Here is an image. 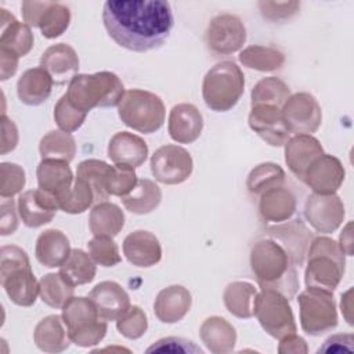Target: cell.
Listing matches in <instances>:
<instances>
[{
  "instance_id": "obj_1",
  "label": "cell",
  "mask_w": 354,
  "mask_h": 354,
  "mask_svg": "<svg viewBox=\"0 0 354 354\" xmlns=\"http://www.w3.org/2000/svg\"><path fill=\"white\" fill-rule=\"evenodd\" d=\"M102 22L116 44L147 53L163 46L174 26V17L170 3L165 0H109L102 8Z\"/></svg>"
},
{
  "instance_id": "obj_2",
  "label": "cell",
  "mask_w": 354,
  "mask_h": 354,
  "mask_svg": "<svg viewBox=\"0 0 354 354\" xmlns=\"http://www.w3.org/2000/svg\"><path fill=\"white\" fill-rule=\"evenodd\" d=\"M297 267L289 249L266 234L250 249V268L260 288L275 289L289 300L299 290Z\"/></svg>"
},
{
  "instance_id": "obj_3",
  "label": "cell",
  "mask_w": 354,
  "mask_h": 354,
  "mask_svg": "<svg viewBox=\"0 0 354 354\" xmlns=\"http://www.w3.org/2000/svg\"><path fill=\"white\" fill-rule=\"evenodd\" d=\"M124 94V86L113 72L77 73L68 86L65 95L73 106L83 112L93 108L118 106Z\"/></svg>"
},
{
  "instance_id": "obj_4",
  "label": "cell",
  "mask_w": 354,
  "mask_h": 354,
  "mask_svg": "<svg viewBox=\"0 0 354 354\" xmlns=\"http://www.w3.org/2000/svg\"><path fill=\"white\" fill-rule=\"evenodd\" d=\"M344 256L346 254L339 248V243L332 238L317 236L311 239L304 271L307 289L333 293L344 274Z\"/></svg>"
},
{
  "instance_id": "obj_5",
  "label": "cell",
  "mask_w": 354,
  "mask_h": 354,
  "mask_svg": "<svg viewBox=\"0 0 354 354\" xmlns=\"http://www.w3.org/2000/svg\"><path fill=\"white\" fill-rule=\"evenodd\" d=\"M0 283L14 304L21 307H30L35 304L40 286L32 271L26 252L19 246H1Z\"/></svg>"
},
{
  "instance_id": "obj_6",
  "label": "cell",
  "mask_w": 354,
  "mask_h": 354,
  "mask_svg": "<svg viewBox=\"0 0 354 354\" xmlns=\"http://www.w3.org/2000/svg\"><path fill=\"white\" fill-rule=\"evenodd\" d=\"M245 91L242 69L232 61H221L213 65L205 75L202 97L207 108L214 112L232 109Z\"/></svg>"
},
{
  "instance_id": "obj_7",
  "label": "cell",
  "mask_w": 354,
  "mask_h": 354,
  "mask_svg": "<svg viewBox=\"0 0 354 354\" xmlns=\"http://www.w3.org/2000/svg\"><path fill=\"white\" fill-rule=\"evenodd\" d=\"M118 113L127 127L151 134L163 126L166 109L162 98L155 93L131 88L124 91L118 105Z\"/></svg>"
},
{
  "instance_id": "obj_8",
  "label": "cell",
  "mask_w": 354,
  "mask_h": 354,
  "mask_svg": "<svg viewBox=\"0 0 354 354\" xmlns=\"http://www.w3.org/2000/svg\"><path fill=\"white\" fill-rule=\"evenodd\" d=\"M62 321L72 343L79 347L98 344L106 335L108 325L88 297H72L62 307Z\"/></svg>"
},
{
  "instance_id": "obj_9",
  "label": "cell",
  "mask_w": 354,
  "mask_h": 354,
  "mask_svg": "<svg viewBox=\"0 0 354 354\" xmlns=\"http://www.w3.org/2000/svg\"><path fill=\"white\" fill-rule=\"evenodd\" d=\"M254 315L261 328L274 339L279 340L297 330L289 299L275 289H260L256 299Z\"/></svg>"
},
{
  "instance_id": "obj_10",
  "label": "cell",
  "mask_w": 354,
  "mask_h": 354,
  "mask_svg": "<svg viewBox=\"0 0 354 354\" xmlns=\"http://www.w3.org/2000/svg\"><path fill=\"white\" fill-rule=\"evenodd\" d=\"M301 329L310 336H321L337 326L333 293L306 289L297 297Z\"/></svg>"
},
{
  "instance_id": "obj_11",
  "label": "cell",
  "mask_w": 354,
  "mask_h": 354,
  "mask_svg": "<svg viewBox=\"0 0 354 354\" xmlns=\"http://www.w3.org/2000/svg\"><path fill=\"white\" fill-rule=\"evenodd\" d=\"M194 170L191 153L174 144L159 147L151 156V171L156 181L166 185H177L189 178Z\"/></svg>"
},
{
  "instance_id": "obj_12",
  "label": "cell",
  "mask_w": 354,
  "mask_h": 354,
  "mask_svg": "<svg viewBox=\"0 0 354 354\" xmlns=\"http://www.w3.org/2000/svg\"><path fill=\"white\" fill-rule=\"evenodd\" d=\"M283 123L289 133L313 134L322 123V109L310 93L292 94L282 106Z\"/></svg>"
},
{
  "instance_id": "obj_13",
  "label": "cell",
  "mask_w": 354,
  "mask_h": 354,
  "mask_svg": "<svg viewBox=\"0 0 354 354\" xmlns=\"http://www.w3.org/2000/svg\"><path fill=\"white\" fill-rule=\"evenodd\" d=\"M246 41V28L234 14H218L210 19L206 29V43L212 53L230 55L242 48Z\"/></svg>"
},
{
  "instance_id": "obj_14",
  "label": "cell",
  "mask_w": 354,
  "mask_h": 354,
  "mask_svg": "<svg viewBox=\"0 0 354 354\" xmlns=\"http://www.w3.org/2000/svg\"><path fill=\"white\" fill-rule=\"evenodd\" d=\"M304 216L308 224L321 234H330L336 231L346 216L344 205L336 195L311 194L304 203Z\"/></svg>"
},
{
  "instance_id": "obj_15",
  "label": "cell",
  "mask_w": 354,
  "mask_h": 354,
  "mask_svg": "<svg viewBox=\"0 0 354 354\" xmlns=\"http://www.w3.org/2000/svg\"><path fill=\"white\" fill-rule=\"evenodd\" d=\"M344 167L342 162L329 153L318 156L307 169L303 183L313 189L314 194L332 195L340 188L344 181Z\"/></svg>"
},
{
  "instance_id": "obj_16",
  "label": "cell",
  "mask_w": 354,
  "mask_h": 354,
  "mask_svg": "<svg viewBox=\"0 0 354 354\" xmlns=\"http://www.w3.org/2000/svg\"><path fill=\"white\" fill-rule=\"evenodd\" d=\"M17 207L22 223L29 228H39L48 224L59 209L57 198L41 189H29L18 196Z\"/></svg>"
},
{
  "instance_id": "obj_17",
  "label": "cell",
  "mask_w": 354,
  "mask_h": 354,
  "mask_svg": "<svg viewBox=\"0 0 354 354\" xmlns=\"http://www.w3.org/2000/svg\"><path fill=\"white\" fill-rule=\"evenodd\" d=\"M281 109L272 105H253L248 118L250 129L271 147H282L289 140L290 133L283 123Z\"/></svg>"
},
{
  "instance_id": "obj_18",
  "label": "cell",
  "mask_w": 354,
  "mask_h": 354,
  "mask_svg": "<svg viewBox=\"0 0 354 354\" xmlns=\"http://www.w3.org/2000/svg\"><path fill=\"white\" fill-rule=\"evenodd\" d=\"M40 66L48 72L55 84H65L77 75L79 57L72 46L57 43L44 50Z\"/></svg>"
},
{
  "instance_id": "obj_19",
  "label": "cell",
  "mask_w": 354,
  "mask_h": 354,
  "mask_svg": "<svg viewBox=\"0 0 354 354\" xmlns=\"http://www.w3.org/2000/svg\"><path fill=\"white\" fill-rule=\"evenodd\" d=\"M202 129L203 116L195 105L181 102L171 108L167 122V131L171 140L178 144H191L199 138Z\"/></svg>"
},
{
  "instance_id": "obj_20",
  "label": "cell",
  "mask_w": 354,
  "mask_h": 354,
  "mask_svg": "<svg viewBox=\"0 0 354 354\" xmlns=\"http://www.w3.org/2000/svg\"><path fill=\"white\" fill-rule=\"evenodd\" d=\"M123 254L133 266L148 268L160 261L162 246L155 234L145 230H137L124 238Z\"/></svg>"
},
{
  "instance_id": "obj_21",
  "label": "cell",
  "mask_w": 354,
  "mask_h": 354,
  "mask_svg": "<svg viewBox=\"0 0 354 354\" xmlns=\"http://www.w3.org/2000/svg\"><path fill=\"white\" fill-rule=\"evenodd\" d=\"M88 299L105 321H116L131 306L127 292L115 281L97 283L88 293Z\"/></svg>"
},
{
  "instance_id": "obj_22",
  "label": "cell",
  "mask_w": 354,
  "mask_h": 354,
  "mask_svg": "<svg viewBox=\"0 0 354 354\" xmlns=\"http://www.w3.org/2000/svg\"><path fill=\"white\" fill-rule=\"evenodd\" d=\"M322 153L321 142L311 134H296L285 142V162L299 180H303L310 165Z\"/></svg>"
},
{
  "instance_id": "obj_23",
  "label": "cell",
  "mask_w": 354,
  "mask_h": 354,
  "mask_svg": "<svg viewBox=\"0 0 354 354\" xmlns=\"http://www.w3.org/2000/svg\"><path fill=\"white\" fill-rule=\"evenodd\" d=\"M108 156L113 165H124L136 169L147 160L148 145L137 134L119 131L108 142Z\"/></svg>"
},
{
  "instance_id": "obj_24",
  "label": "cell",
  "mask_w": 354,
  "mask_h": 354,
  "mask_svg": "<svg viewBox=\"0 0 354 354\" xmlns=\"http://www.w3.org/2000/svg\"><path fill=\"white\" fill-rule=\"evenodd\" d=\"M192 304L191 293L181 285H170L162 289L153 303V313L163 324H176L189 311Z\"/></svg>"
},
{
  "instance_id": "obj_25",
  "label": "cell",
  "mask_w": 354,
  "mask_h": 354,
  "mask_svg": "<svg viewBox=\"0 0 354 354\" xmlns=\"http://www.w3.org/2000/svg\"><path fill=\"white\" fill-rule=\"evenodd\" d=\"M259 213L264 221L285 223L296 213V196L286 187H274L260 195Z\"/></svg>"
},
{
  "instance_id": "obj_26",
  "label": "cell",
  "mask_w": 354,
  "mask_h": 354,
  "mask_svg": "<svg viewBox=\"0 0 354 354\" xmlns=\"http://www.w3.org/2000/svg\"><path fill=\"white\" fill-rule=\"evenodd\" d=\"M263 234L277 239L289 249L299 267L303 266L308 245L311 242V234L300 220H292L279 223L278 225L267 228Z\"/></svg>"
},
{
  "instance_id": "obj_27",
  "label": "cell",
  "mask_w": 354,
  "mask_h": 354,
  "mask_svg": "<svg viewBox=\"0 0 354 354\" xmlns=\"http://www.w3.org/2000/svg\"><path fill=\"white\" fill-rule=\"evenodd\" d=\"M0 47L18 57H25L33 47V33L29 25L19 22L8 10L0 8Z\"/></svg>"
},
{
  "instance_id": "obj_28",
  "label": "cell",
  "mask_w": 354,
  "mask_h": 354,
  "mask_svg": "<svg viewBox=\"0 0 354 354\" xmlns=\"http://www.w3.org/2000/svg\"><path fill=\"white\" fill-rule=\"evenodd\" d=\"M71 250L72 249L68 236L55 228L40 232L36 239V259L41 266L47 268L61 267L69 257Z\"/></svg>"
},
{
  "instance_id": "obj_29",
  "label": "cell",
  "mask_w": 354,
  "mask_h": 354,
  "mask_svg": "<svg viewBox=\"0 0 354 354\" xmlns=\"http://www.w3.org/2000/svg\"><path fill=\"white\" fill-rule=\"evenodd\" d=\"M53 79L41 66L26 69L17 82V94L22 104L36 106L47 101L53 90Z\"/></svg>"
},
{
  "instance_id": "obj_30",
  "label": "cell",
  "mask_w": 354,
  "mask_h": 354,
  "mask_svg": "<svg viewBox=\"0 0 354 354\" xmlns=\"http://www.w3.org/2000/svg\"><path fill=\"white\" fill-rule=\"evenodd\" d=\"M33 340L44 353H62L69 348L71 339L61 315L51 314L39 321L33 330Z\"/></svg>"
},
{
  "instance_id": "obj_31",
  "label": "cell",
  "mask_w": 354,
  "mask_h": 354,
  "mask_svg": "<svg viewBox=\"0 0 354 354\" xmlns=\"http://www.w3.org/2000/svg\"><path fill=\"white\" fill-rule=\"evenodd\" d=\"M199 336L207 350L214 354L231 353L236 343L235 328L225 318L217 315L209 317L202 322Z\"/></svg>"
},
{
  "instance_id": "obj_32",
  "label": "cell",
  "mask_w": 354,
  "mask_h": 354,
  "mask_svg": "<svg viewBox=\"0 0 354 354\" xmlns=\"http://www.w3.org/2000/svg\"><path fill=\"white\" fill-rule=\"evenodd\" d=\"M259 290L248 281L230 282L223 293V301L230 314L248 319L254 317V306Z\"/></svg>"
},
{
  "instance_id": "obj_33",
  "label": "cell",
  "mask_w": 354,
  "mask_h": 354,
  "mask_svg": "<svg viewBox=\"0 0 354 354\" xmlns=\"http://www.w3.org/2000/svg\"><path fill=\"white\" fill-rule=\"evenodd\" d=\"M39 188L53 194L55 198L73 184V174L68 162L41 159L36 169Z\"/></svg>"
},
{
  "instance_id": "obj_34",
  "label": "cell",
  "mask_w": 354,
  "mask_h": 354,
  "mask_svg": "<svg viewBox=\"0 0 354 354\" xmlns=\"http://www.w3.org/2000/svg\"><path fill=\"white\" fill-rule=\"evenodd\" d=\"M124 225L123 210L108 201L94 205L88 216V228L94 236H116Z\"/></svg>"
},
{
  "instance_id": "obj_35",
  "label": "cell",
  "mask_w": 354,
  "mask_h": 354,
  "mask_svg": "<svg viewBox=\"0 0 354 354\" xmlns=\"http://www.w3.org/2000/svg\"><path fill=\"white\" fill-rule=\"evenodd\" d=\"M162 201V191L159 185L149 180L141 178L136 187L124 196H122L123 206L134 214H148L153 212Z\"/></svg>"
},
{
  "instance_id": "obj_36",
  "label": "cell",
  "mask_w": 354,
  "mask_h": 354,
  "mask_svg": "<svg viewBox=\"0 0 354 354\" xmlns=\"http://www.w3.org/2000/svg\"><path fill=\"white\" fill-rule=\"evenodd\" d=\"M95 261L82 249H72L66 261L59 267V274L73 286L91 282L95 278Z\"/></svg>"
},
{
  "instance_id": "obj_37",
  "label": "cell",
  "mask_w": 354,
  "mask_h": 354,
  "mask_svg": "<svg viewBox=\"0 0 354 354\" xmlns=\"http://www.w3.org/2000/svg\"><path fill=\"white\" fill-rule=\"evenodd\" d=\"M239 62L249 69L272 72L283 66L285 55L274 47L253 44L239 53Z\"/></svg>"
},
{
  "instance_id": "obj_38",
  "label": "cell",
  "mask_w": 354,
  "mask_h": 354,
  "mask_svg": "<svg viewBox=\"0 0 354 354\" xmlns=\"http://www.w3.org/2000/svg\"><path fill=\"white\" fill-rule=\"evenodd\" d=\"M39 152L41 159H55L69 163L76 155V141L71 133L51 130L41 137Z\"/></svg>"
},
{
  "instance_id": "obj_39",
  "label": "cell",
  "mask_w": 354,
  "mask_h": 354,
  "mask_svg": "<svg viewBox=\"0 0 354 354\" xmlns=\"http://www.w3.org/2000/svg\"><path fill=\"white\" fill-rule=\"evenodd\" d=\"M290 97L289 86L279 77L270 76L259 80L250 93V105H272L282 108Z\"/></svg>"
},
{
  "instance_id": "obj_40",
  "label": "cell",
  "mask_w": 354,
  "mask_h": 354,
  "mask_svg": "<svg viewBox=\"0 0 354 354\" xmlns=\"http://www.w3.org/2000/svg\"><path fill=\"white\" fill-rule=\"evenodd\" d=\"M40 299L51 308H62L75 293V286L59 272H50L39 281Z\"/></svg>"
},
{
  "instance_id": "obj_41",
  "label": "cell",
  "mask_w": 354,
  "mask_h": 354,
  "mask_svg": "<svg viewBox=\"0 0 354 354\" xmlns=\"http://www.w3.org/2000/svg\"><path fill=\"white\" fill-rule=\"evenodd\" d=\"M109 169H111V165L98 159H86L77 165L76 177L90 185L94 194L95 205L109 198L105 188Z\"/></svg>"
},
{
  "instance_id": "obj_42",
  "label": "cell",
  "mask_w": 354,
  "mask_h": 354,
  "mask_svg": "<svg viewBox=\"0 0 354 354\" xmlns=\"http://www.w3.org/2000/svg\"><path fill=\"white\" fill-rule=\"evenodd\" d=\"M285 183V171L283 169L272 162H266L257 165L250 170L246 187L248 191L253 195H261L267 189L274 187H281Z\"/></svg>"
},
{
  "instance_id": "obj_43",
  "label": "cell",
  "mask_w": 354,
  "mask_h": 354,
  "mask_svg": "<svg viewBox=\"0 0 354 354\" xmlns=\"http://www.w3.org/2000/svg\"><path fill=\"white\" fill-rule=\"evenodd\" d=\"M59 209L69 214H80L86 212L94 202V194L88 184L75 177L73 184L57 196Z\"/></svg>"
},
{
  "instance_id": "obj_44",
  "label": "cell",
  "mask_w": 354,
  "mask_h": 354,
  "mask_svg": "<svg viewBox=\"0 0 354 354\" xmlns=\"http://www.w3.org/2000/svg\"><path fill=\"white\" fill-rule=\"evenodd\" d=\"M71 24V10L62 3L50 1L41 14L37 28L43 37L55 39L59 37Z\"/></svg>"
},
{
  "instance_id": "obj_45",
  "label": "cell",
  "mask_w": 354,
  "mask_h": 354,
  "mask_svg": "<svg viewBox=\"0 0 354 354\" xmlns=\"http://www.w3.org/2000/svg\"><path fill=\"white\" fill-rule=\"evenodd\" d=\"M138 178L133 167L124 165H112L106 177L105 188L108 195L124 196L127 195L137 184Z\"/></svg>"
},
{
  "instance_id": "obj_46",
  "label": "cell",
  "mask_w": 354,
  "mask_h": 354,
  "mask_svg": "<svg viewBox=\"0 0 354 354\" xmlns=\"http://www.w3.org/2000/svg\"><path fill=\"white\" fill-rule=\"evenodd\" d=\"M116 329L126 339H140L148 329V318L144 310L138 306H130L118 319Z\"/></svg>"
},
{
  "instance_id": "obj_47",
  "label": "cell",
  "mask_w": 354,
  "mask_h": 354,
  "mask_svg": "<svg viewBox=\"0 0 354 354\" xmlns=\"http://www.w3.org/2000/svg\"><path fill=\"white\" fill-rule=\"evenodd\" d=\"M87 112L73 106L68 97L64 94L54 106V120L57 126L65 133L76 131L86 120Z\"/></svg>"
},
{
  "instance_id": "obj_48",
  "label": "cell",
  "mask_w": 354,
  "mask_h": 354,
  "mask_svg": "<svg viewBox=\"0 0 354 354\" xmlns=\"http://www.w3.org/2000/svg\"><path fill=\"white\" fill-rule=\"evenodd\" d=\"M87 249L95 264L101 267H113L122 260L118 245L109 236H94L88 241Z\"/></svg>"
},
{
  "instance_id": "obj_49",
  "label": "cell",
  "mask_w": 354,
  "mask_h": 354,
  "mask_svg": "<svg viewBox=\"0 0 354 354\" xmlns=\"http://www.w3.org/2000/svg\"><path fill=\"white\" fill-rule=\"evenodd\" d=\"M25 170L18 163L3 162L0 165V196L10 199L19 194L25 187Z\"/></svg>"
},
{
  "instance_id": "obj_50",
  "label": "cell",
  "mask_w": 354,
  "mask_h": 354,
  "mask_svg": "<svg viewBox=\"0 0 354 354\" xmlns=\"http://www.w3.org/2000/svg\"><path fill=\"white\" fill-rule=\"evenodd\" d=\"M147 353H184V354H203L205 351L195 344L192 340L177 337V336H169L162 337L152 343L147 350Z\"/></svg>"
},
{
  "instance_id": "obj_51",
  "label": "cell",
  "mask_w": 354,
  "mask_h": 354,
  "mask_svg": "<svg viewBox=\"0 0 354 354\" xmlns=\"http://www.w3.org/2000/svg\"><path fill=\"white\" fill-rule=\"evenodd\" d=\"M259 7L264 18L270 21H281L295 15L300 8V3L299 1H288V3L286 1L285 3L260 1Z\"/></svg>"
},
{
  "instance_id": "obj_52",
  "label": "cell",
  "mask_w": 354,
  "mask_h": 354,
  "mask_svg": "<svg viewBox=\"0 0 354 354\" xmlns=\"http://www.w3.org/2000/svg\"><path fill=\"white\" fill-rule=\"evenodd\" d=\"M18 207L12 198L3 199L0 205V235H11L18 228Z\"/></svg>"
},
{
  "instance_id": "obj_53",
  "label": "cell",
  "mask_w": 354,
  "mask_h": 354,
  "mask_svg": "<svg viewBox=\"0 0 354 354\" xmlns=\"http://www.w3.org/2000/svg\"><path fill=\"white\" fill-rule=\"evenodd\" d=\"M354 350V336L351 333H337L329 336L317 353H351Z\"/></svg>"
},
{
  "instance_id": "obj_54",
  "label": "cell",
  "mask_w": 354,
  "mask_h": 354,
  "mask_svg": "<svg viewBox=\"0 0 354 354\" xmlns=\"http://www.w3.org/2000/svg\"><path fill=\"white\" fill-rule=\"evenodd\" d=\"M1 155H6L17 148L18 144V129L15 123L7 118L6 113L1 115Z\"/></svg>"
},
{
  "instance_id": "obj_55",
  "label": "cell",
  "mask_w": 354,
  "mask_h": 354,
  "mask_svg": "<svg viewBox=\"0 0 354 354\" xmlns=\"http://www.w3.org/2000/svg\"><path fill=\"white\" fill-rule=\"evenodd\" d=\"M48 3L50 1H22L21 10H22L24 22L30 28L37 26L39 19L44 12L46 7L48 6Z\"/></svg>"
},
{
  "instance_id": "obj_56",
  "label": "cell",
  "mask_w": 354,
  "mask_h": 354,
  "mask_svg": "<svg viewBox=\"0 0 354 354\" xmlns=\"http://www.w3.org/2000/svg\"><path fill=\"white\" fill-rule=\"evenodd\" d=\"M19 57L7 48L0 47V80L6 82L15 75Z\"/></svg>"
},
{
  "instance_id": "obj_57",
  "label": "cell",
  "mask_w": 354,
  "mask_h": 354,
  "mask_svg": "<svg viewBox=\"0 0 354 354\" xmlns=\"http://www.w3.org/2000/svg\"><path fill=\"white\" fill-rule=\"evenodd\" d=\"M307 351H308V348H307L306 340L303 337L297 336L296 333H292V335H288V336L279 339V346H278L279 354H290V353L300 354V353H307Z\"/></svg>"
},
{
  "instance_id": "obj_58",
  "label": "cell",
  "mask_w": 354,
  "mask_h": 354,
  "mask_svg": "<svg viewBox=\"0 0 354 354\" xmlns=\"http://www.w3.org/2000/svg\"><path fill=\"white\" fill-rule=\"evenodd\" d=\"M351 221L347 223V225L343 228L340 238H339V248L342 249V252L346 256H351L353 254V232H351Z\"/></svg>"
},
{
  "instance_id": "obj_59",
  "label": "cell",
  "mask_w": 354,
  "mask_h": 354,
  "mask_svg": "<svg viewBox=\"0 0 354 354\" xmlns=\"http://www.w3.org/2000/svg\"><path fill=\"white\" fill-rule=\"evenodd\" d=\"M351 293H353V289H348L346 293L342 295V301H340L342 313L350 325L353 324V321H351Z\"/></svg>"
}]
</instances>
